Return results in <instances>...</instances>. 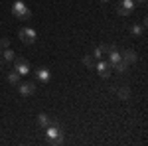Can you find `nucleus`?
Wrapping results in <instances>:
<instances>
[{
    "label": "nucleus",
    "instance_id": "1",
    "mask_svg": "<svg viewBox=\"0 0 148 146\" xmlns=\"http://www.w3.org/2000/svg\"><path fill=\"white\" fill-rule=\"evenodd\" d=\"M12 14H14V18H18V20H22V22H26V20L32 18V12L28 10V6L24 4L22 0H16V2L12 4Z\"/></svg>",
    "mask_w": 148,
    "mask_h": 146
},
{
    "label": "nucleus",
    "instance_id": "2",
    "mask_svg": "<svg viewBox=\"0 0 148 146\" xmlns=\"http://www.w3.org/2000/svg\"><path fill=\"white\" fill-rule=\"evenodd\" d=\"M46 134H47V144H61V142H63V132H61L59 126L49 124Z\"/></svg>",
    "mask_w": 148,
    "mask_h": 146
},
{
    "label": "nucleus",
    "instance_id": "3",
    "mask_svg": "<svg viewBox=\"0 0 148 146\" xmlns=\"http://www.w3.org/2000/svg\"><path fill=\"white\" fill-rule=\"evenodd\" d=\"M18 36H20V40H22L24 44H28V45L36 42V32L32 30V28H20Z\"/></svg>",
    "mask_w": 148,
    "mask_h": 146
},
{
    "label": "nucleus",
    "instance_id": "4",
    "mask_svg": "<svg viewBox=\"0 0 148 146\" xmlns=\"http://www.w3.org/2000/svg\"><path fill=\"white\" fill-rule=\"evenodd\" d=\"M14 69L20 73V75H28L30 73V63L22 59V57H14Z\"/></svg>",
    "mask_w": 148,
    "mask_h": 146
},
{
    "label": "nucleus",
    "instance_id": "5",
    "mask_svg": "<svg viewBox=\"0 0 148 146\" xmlns=\"http://www.w3.org/2000/svg\"><path fill=\"white\" fill-rule=\"evenodd\" d=\"M132 10H134V2H132V0H123V2L119 4V8H116V12H119L121 16H130Z\"/></svg>",
    "mask_w": 148,
    "mask_h": 146
},
{
    "label": "nucleus",
    "instance_id": "6",
    "mask_svg": "<svg viewBox=\"0 0 148 146\" xmlns=\"http://www.w3.org/2000/svg\"><path fill=\"white\" fill-rule=\"evenodd\" d=\"M18 89H20V93H22L24 97H30V95H34V93H36V83H32V81L18 83Z\"/></svg>",
    "mask_w": 148,
    "mask_h": 146
},
{
    "label": "nucleus",
    "instance_id": "7",
    "mask_svg": "<svg viewBox=\"0 0 148 146\" xmlns=\"http://www.w3.org/2000/svg\"><path fill=\"white\" fill-rule=\"evenodd\" d=\"M121 59L125 61L126 65H130V63H136V61H138V56H136L134 49H125V51L121 53Z\"/></svg>",
    "mask_w": 148,
    "mask_h": 146
},
{
    "label": "nucleus",
    "instance_id": "8",
    "mask_svg": "<svg viewBox=\"0 0 148 146\" xmlns=\"http://www.w3.org/2000/svg\"><path fill=\"white\" fill-rule=\"evenodd\" d=\"M36 79H38V81H42V85L49 83V79H51V73H49V69H47V67H40L38 71H36Z\"/></svg>",
    "mask_w": 148,
    "mask_h": 146
},
{
    "label": "nucleus",
    "instance_id": "9",
    "mask_svg": "<svg viewBox=\"0 0 148 146\" xmlns=\"http://www.w3.org/2000/svg\"><path fill=\"white\" fill-rule=\"evenodd\" d=\"M97 73H99V77L107 79L111 75V65H109V61H99L97 63Z\"/></svg>",
    "mask_w": 148,
    "mask_h": 146
},
{
    "label": "nucleus",
    "instance_id": "10",
    "mask_svg": "<svg viewBox=\"0 0 148 146\" xmlns=\"http://www.w3.org/2000/svg\"><path fill=\"white\" fill-rule=\"evenodd\" d=\"M144 30H146V20L142 24H134V26H130V34L140 38V36H144Z\"/></svg>",
    "mask_w": 148,
    "mask_h": 146
},
{
    "label": "nucleus",
    "instance_id": "11",
    "mask_svg": "<svg viewBox=\"0 0 148 146\" xmlns=\"http://www.w3.org/2000/svg\"><path fill=\"white\" fill-rule=\"evenodd\" d=\"M38 124H40L42 128H47V126L51 124V121H49V117H47V114L42 112V114H38Z\"/></svg>",
    "mask_w": 148,
    "mask_h": 146
},
{
    "label": "nucleus",
    "instance_id": "12",
    "mask_svg": "<svg viewBox=\"0 0 148 146\" xmlns=\"http://www.w3.org/2000/svg\"><path fill=\"white\" fill-rule=\"evenodd\" d=\"M116 93H119V99H121V101H128V99H130V89H128V87H121Z\"/></svg>",
    "mask_w": 148,
    "mask_h": 146
},
{
    "label": "nucleus",
    "instance_id": "13",
    "mask_svg": "<svg viewBox=\"0 0 148 146\" xmlns=\"http://www.w3.org/2000/svg\"><path fill=\"white\" fill-rule=\"evenodd\" d=\"M8 83H12V85H18V83H20V73H18L16 69L8 73Z\"/></svg>",
    "mask_w": 148,
    "mask_h": 146
},
{
    "label": "nucleus",
    "instance_id": "14",
    "mask_svg": "<svg viewBox=\"0 0 148 146\" xmlns=\"http://www.w3.org/2000/svg\"><path fill=\"white\" fill-rule=\"evenodd\" d=\"M2 57L6 59V61H14V51H12V47H6V49H2Z\"/></svg>",
    "mask_w": 148,
    "mask_h": 146
},
{
    "label": "nucleus",
    "instance_id": "15",
    "mask_svg": "<svg viewBox=\"0 0 148 146\" xmlns=\"http://www.w3.org/2000/svg\"><path fill=\"white\" fill-rule=\"evenodd\" d=\"M83 65H85V67H95V59H93V56H85L83 57Z\"/></svg>",
    "mask_w": 148,
    "mask_h": 146
},
{
    "label": "nucleus",
    "instance_id": "16",
    "mask_svg": "<svg viewBox=\"0 0 148 146\" xmlns=\"http://www.w3.org/2000/svg\"><path fill=\"white\" fill-rule=\"evenodd\" d=\"M111 51H116V45H114V44L103 45V53H111Z\"/></svg>",
    "mask_w": 148,
    "mask_h": 146
},
{
    "label": "nucleus",
    "instance_id": "17",
    "mask_svg": "<svg viewBox=\"0 0 148 146\" xmlns=\"http://www.w3.org/2000/svg\"><path fill=\"white\" fill-rule=\"evenodd\" d=\"M6 47H10V40L8 38H2L0 40V49H6Z\"/></svg>",
    "mask_w": 148,
    "mask_h": 146
},
{
    "label": "nucleus",
    "instance_id": "18",
    "mask_svg": "<svg viewBox=\"0 0 148 146\" xmlns=\"http://www.w3.org/2000/svg\"><path fill=\"white\" fill-rule=\"evenodd\" d=\"M93 56L97 57V59H101V57H103V45H99V47H95V51H93Z\"/></svg>",
    "mask_w": 148,
    "mask_h": 146
},
{
    "label": "nucleus",
    "instance_id": "19",
    "mask_svg": "<svg viewBox=\"0 0 148 146\" xmlns=\"http://www.w3.org/2000/svg\"><path fill=\"white\" fill-rule=\"evenodd\" d=\"M132 2H134V4H142V6L146 4V0H132Z\"/></svg>",
    "mask_w": 148,
    "mask_h": 146
},
{
    "label": "nucleus",
    "instance_id": "20",
    "mask_svg": "<svg viewBox=\"0 0 148 146\" xmlns=\"http://www.w3.org/2000/svg\"><path fill=\"white\" fill-rule=\"evenodd\" d=\"M101 2H109V0H101Z\"/></svg>",
    "mask_w": 148,
    "mask_h": 146
},
{
    "label": "nucleus",
    "instance_id": "21",
    "mask_svg": "<svg viewBox=\"0 0 148 146\" xmlns=\"http://www.w3.org/2000/svg\"><path fill=\"white\" fill-rule=\"evenodd\" d=\"M0 57H2V51H0Z\"/></svg>",
    "mask_w": 148,
    "mask_h": 146
}]
</instances>
